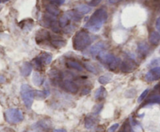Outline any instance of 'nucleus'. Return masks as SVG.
Listing matches in <instances>:
<instances>
[{
	"mask_svg": "<svg viewBox=\"0 0 160 132\" xmlns=\"http://www.w3.org/2000/svg\"><path fill=\"white\" fill-rule=\"evenodd\" d=\"M108 19V12L104 8H100L96 9L92 13L89 20L84 25V27L87 28L91 32L96 33L100 30Z\"/></svg>",
	"mask_w": 160,
	"mask_h": 132,
	"instance_id": "nucleus-1",
	"label": "nucleus"
},
{
	"mask_svg": "<svg viewBox=\"0 0 160 132\" xmlns=\"http://www.w3.org/2000/svg\"><path fill=\"white\" fill-rule=\"evenodd\" d=\"M92 37L90 34L84 30L78 31L73 38V49L76 51H84L92 43Z\"/></svg>",
	"mask_w": 160,
	"mask_h": 132,
	"instance_id": "nucleus-2",
	"label": "nucleus"
},
{
	"mask_svg": "<svg viewBox=\"0 0 160 132\" xmlns=\"http://www.w3.org/2000/svg\"><path fill=\"white\" fill-rule=\"evenodd\" d=\"M20 96L25 107L28 109L31 108L35 97V90L33 89L28 84H23L20 88Z\"/></svg>",
	"mask_w": 160,
	"mask_h": 132,
	"instance_id": "nucleus-3",
	"label": "nucleus"
},
{
	"mask_svg": "<svg viewBox=\"0 0 160 132\" xmlns=\"http://www.w3.org/2000/svg\"><path fill=\"white\" fill-rule=\"evenodd\" d=\"M5 119L9 124H18L23 120V112L20 109L9 108L5 112Z\"/></svg>",
	"mask_w": 160,
	"mask_h": 132,
	"instance_id": "nucleus-4",
	"label": "nucleus"
},
{
	"mask_svg": "<svg viewBox=\"0 0 160 132\" xmlns=\"http://www.w3.org/2000/svg\"><path fill=\"white\" fill-rule=\"evenodd\" d=\"M51 127V121L48 119L41 120L32 125V128L37 132H48Z\"/></svg>",
	"mask_w": 160,
	"mask_h": 132,
	"instance_id": "nucleus-5",
	"label": "nucleus"
},
{
	"mask_svg": "<svg viewBox=\"0 0 160 132\" xmlns=\"http://www.w3.org/2000/svg\"><path fill=\"white\" fill-rule=\"evenodd\" d=\"M138 65L133 59L128 58L120 64V70L123 72L130 73L137 68Z\"/></svg>",
	"mask_w": 160,
	"mask_h": 132,
	"instance_id": "nucleus-6",
	"label": "nucleus"
},
{
	"mask_svg": "<svg viewBox=\"0 0 160 132\" xmlns=\"http://www.w3.org/2000/svg\"><path fill=\"white\" fill-rule=\"evenodd\" d=\"M35 40L36 43H38V44L46 41L51 42V34H50V33L47 30L41 29L36 33Z\"/></svg>",
	"mask_w": 160,
	"mask_h": 132,
	"instance_id": "nucleus-7",
	"label": "nucleus"
},
{
	"mask_svg": "<svg viewBox=\"0 0 160 132\" xmlns=\"http://www.w3.org/2000/svg\"><path fill=\"white\" fill-rule=\"evenodd\" d=\"M145 79L146 82H152L160 79V67H155L145 75Z\"/></svg>",
	"mask_w": 160,
	"mask_h": 132,
	"instance_id": "nucleus-8",
	"label": "nucleus"
},
{
	"mask_svg": "<svg viewBox=\"0 0 160 132\" xmlns=\"http://www.w3.org/2000/svg\"><path fill=\"white\" fill-rule=\"evenodd\" d=\"M62 85H63L64 89L67 90V92L70 93H77L79 90V86L78 84L75 83L72 79H65L62 82Z\"/></svg>",
	"mask_w": 160,
	"mask_h": 132,
	"instance_id": "nucleus-9",
	"label": "nucleus"
},
{
	"mask_svg": "<svg viewBox=\"0 0 160 132\" xmlns=\"http://www.w3.org/2000/svg\"><path fill=\"white\" fill-rule=\"evenodd\" d=\"M106 48V44H105L104 42L99 41L98 43H96L95 44H94L92 48H90V54H92V57H96L101 54L102 52H103Z\"/></svg>",
	"mask_w": 160,
	"mask_h": 132,
	"instance_id": "nucleus-10",
	"label": "nucleus"
},
{
	"mask_svg": "<svg viewBox=\"0 0 160 132\" xmlns=\"http://www.w3.org/2000/svg\"><path fill=\"white\" fill-rule=\"evenodd\" d=\"M73 11L70 10L62 14L59 20V25L61 28H64L68 25L69 21L73 19Z\"/></svg>",
	"mask_w": 160,
	"mask_h": 132,
	"instance_id": "nucleus-11",
	"label": "nucleus"
},
{
	"mask_svg": "<svg viewBox=\"0 0 160 132\" xmlns=\"http://www.w3.org/2000/svg\"><path fill=\"white\" fill-rule=\"evenodd\" d=\"M32 63H30L28 61L23 62V65L20 67V74L23 77H28L31 74L33 68Z\"/></svg>",
	"mask_w": 160,
	"mask_h": 132,
	"instance_id": "nucleus-12",
	"label": "nucleus"
},
{
	"mask_svg": "<svg viewBox=\"0 0 160 132\" xmlns=\"http://www.w3.org/2000/svg\"><path fill=\"white\" fill-rule=\"evenodd\" d=\"M37 57L39 59V61L42 62V64L44 66H45V65H50L52 61V55L51 53L48 52L41 53V54H39Z\"/></svg>",
	"mask_w": 160,
	"mask_h": 132,
	"instance_id": "nucleus-13",
	"label": "nucleus"
},
{
	"mask_svg": "<svg viewBox=\"0 0 160 132\" xmlns=\"http://www.w3.org/2000/svg\"><path fill=\"white\" fill-rule=\"evenodd\" d=\"M138 52L142 57H145L149 51V46L147 43L144 41H141L138 43Z\"/></svg>",
	"mask_w": 160,
	"mask_h": 132,
	"instance_id": "nucleus-14",
	"label": "nucleus"
},
{
	"mask_svg": "<svg viewBox=\"0 0 160 132\" xmlns=\"http://www.w3.org/2000/svg\"><path fill=\"white\" fill-rule=\"evenodd\" d=\"M48 75H49L52 82L55 84H57L58 82L62 79V73L56 69H52L51 71H49V72H48Z\"/></svg>",
	"mask_w": 160,
	"mask_h": 132,
	"instance_id": "nucleus-15",
	"label": "nucleus"
},
{
	"mask_svg": "<svg viewBox=\"0 0 160 132\" xmlns=\"http://www.w3.org/2000/svg\"><path fill=\"white\" fill-rule=\"evenodd\" d=\"M150 43L154 46H157L160 43V34L157 31H152L151 32L149 35V38H148Z\"/></svg>",
	"mask_w": 160,
	"mask_h": 132,
	"instance_id": "nucleus-16",
	"label": "nucleus"
},
{
	"mask_svg": "<svg viewBox=\"0 0 160 132\" xmlns=\"http://www.w3.org/2000/svg\"><path fill=\"white\" fill-rule=\"evenodd\" d=\"M66 65L68 68H73V69L77 70V71H82L84 70L82 65L79 63V62L76 61H72V60H67L66 62Z\"/></svg>",
	"mask_w": 160,
	"mask_h": 132,
	"instance_id": "nucleus-17",
	"label": "nucleus"
},
{
	"mask_svg": "<svg viewBox=\"0 0 160 132\" xmlns=\"http://www.w3.org/2000/svg\"><path fill=\"white\" fill-rule=\"evenodd\" d=\"M44 77L42 76V75H41L40 73L36 71L34 72V74L32 75V82L37 86H40L42 85V83L44 82Z\"/></svg>",
	"mask_w": 160,
	"mask_h": 132,
	"instance_id": "nucleus-18",
	"label": "nucleus"
},
{
	"mask_svg": "<svg viewBox=\"0 0 160 132\" xmlns=\"http://www.w3.org/2000/svg\"><path fill=\"white\" fill-rule=\"evenodd\" d=\"M74 10L76 11L77 12H78L79 14H81V15H84V14L88 13V12L92 10V8L89 7L88 5L81 4L79 5V6H76Z\"/></svg>",
	"mask_w": 160,
	"mask_h": 132,
	"instance_id": "nucleus-19",
	"label": "nucleus"
},
{
	"mask_svg": "<svg viewBox=\"0 0 160 132\" xmlns=\"http://www.w3.org/2000/svg\"><path fill=\"white\" fill-rule=\"evenodd\" d=\"M45 9H46L47 12L49 14H51V15L54 16H57L59 15V13H60V10H59V9L57 8V6H53V5L52 4H48L46 5V6H45Z\"/></svg>",
	"mask_w": 160,
	"mask_h": 132,
	"instance_id": "nucleus-20",
	"label": "nucleus"
},
{
	"mask_svg": "<svg viewBox=\"0 0 160 132\" xmlns=\"http://www.w3.org/2000/svg\"><path fill=\"white\" fill-rule=\"evenodd\" d=\"M106 95H107L106 89L103 86H101L100 88H98V89L96 90V92H95V98L97 100H101V99L106 97Z\"/></svg>",
	"mask_w": 160,
	"mask_h": 132,
	"instance_id": "nucleus-21",
	"label": "nucleus"
},
{
	"mask_svg": "<svg viewBox=\"0 0 160 132\" xmlns=\"http://www.w3.org/2000/svg\"><path fill=\"white\" fill-rule=\"evenodd\" d=\"M51 44L55 48H63L67 44V41L62 38L52 39L51 40Z\"/></svg>",
	"mask_w": 160,
	"mask_h": 132,
	"instance_id": "nucleus-22",
	"label": "nucleus"
},
{
	"mask_svg": "<svg viewBox=\"0 0 160 132\" xmlns=\"http://www.w3.org/2000/svg\"><path fill=\"white\" fill-rule=\"evenodd\" d=\"M33 24H34V21H33V20H31V19L23 20V21L20 22V23H19L20 26L23 30H31L32 28Z\"/></svg>",
	"mask_w": 160,
	"mask_h": 132,
	"instance_id": "nucleus-23",
	"label": "nucleus"
},
{
	"mask_svg": "<svg viewBox=\"0 0 160 132\" xmlns=\"http://www.w3.org/2000/svg\"><path fill=\"white\" fill-rule=\"evenodd\" d=\"M112 75L109 73L106 75H101L99 78H98V82L102 85H106V84L109 83V82L112 81Z\"/></svg>",
	"mask_w": 160,
	"mask_h": 132,
	"instance_id": "nucleus-24",
	"label": "nucleus"
},
{
	"mask_svg": "<svg viewBox=\"0 0 160 132\" xmlns=\"http://www.w3.org/2000/svg\"><path fill=\"white\" fill-rule=\"evenodd\" d=\"M156 103H160V95H156V96H150L144 105H148V104H156Z\"/></svg>",
	"mask_w": 160,
	"mask_h": 132,
	"instance_id": "nucleus-25",
	"label": "nucleus"
},
{
	"mask_svg": "<svg viewBox=\"0 0 160 132\" xmlns=\"http://www.w3.org/2000/svg\"><path fill=\"white\" fill-rule=\"evenodd\" d=\"M84 66L85 67L86 69H87L88 71H90V72L94 73V74L95 75L98 74V69H97L96 66H95V65H94L92 63H91V62H84Z\"/></svg>",
	"mask_w": 160,
	"mask_h": 132,
	"instance_id": "nucleus-26",
	"label": "nucleus"
},
{
	"mask_svg": "<svg viewBox=\"0 0 160 132\" xmlns=\"http://www.w3.org/2000/svg\"><path fill=\"white\" fill-rule=\"evenodd\" d=\"M95 121L94 118L91 117V116H86L85 120H84V126L87 129H91L95 126Z\"/></svg>",
	"mask_w": 160,
	"mask_h": 132,
	"instance_id": "nucleus-27",
	"label": "nucleus"
},
{
	"mask_svg": "<svg viewBox=\"0 0 160 132\" xmlns=\"http://www.w3.org/2000/svg\"><path fill=\"white\" fill-rule=\"evenodd\" d=\"M49 95V92L47 90H35V97L39 99H45Z\"/></svg>",
	"mask_w": 160,
	"mask_h": 132,
	"instance_id": "nucleus-28",
	"label": "nucleus"
},
{
	"mask_svg": "<svg viewBox=\"0 0 160 132\" xmlns=\"http://www.w3.org/2000/svg\"><path fill=\"white\" fill-rule=\"evenodd\" d=\"M120 132H134L132 127H131V124H130L129 121H126L123 123V125L122 127Z\"/></svg>",
	"mask_w": 160,
	"mask_h": 132,
	"instance_id": "nucleus-29",
	"label": "nucleus"
},
{
	"mask_svg": "<svg viewBox=\"0 0 160 132\" xmlns=\"http://www.w3.org/2000/svg\"><path fill=\"white\" fill-rule=\"evenodd\" d=\"M32 65H34V66L35 67V68L38 71H42V70H43L44 65H42V62L39 61V59L38 58V57H36V58H34V60H33Z\"/></svg>",
	"mask_w": 160,
	"mask_h": 132,
	"instance_id": "nucleus-30",
	"label": "nucleus"
},
{
	"mask_svg": "<svg viewBox=\"0 0 160 132\" xmlns=\"http://www.w3.org/2000/svg\"><path fill=\"white\" fill-rule=\"evenodd\" d=\"M103 108V104L102 103H98L96 104V105L95 106V107H93V110H92V113H94V114L97 115L98 114V113L101 112L102 109Z\"/></svg>",
	"mask_w": 160,
	"mask_h": 132,
	"instance_id": "nucleus-31",
	"label": "nucleus"
},
{
	"mask_svg": "<svg viewBox=\"0 0 160 132\" xmlns=\"http://www.w3.org/2000/svg\"><path fill=\"white\" fill-rule=\"evenodd\" d=\"M148 91H149V89H145V91H144L143 93L140 95V96H139L138 99V102H142V101L145 99V97H146L147 95H148Z\"/></svg>",
	"mask_w": 160,
	"mask_h": 132,
	"instance_id": "nucleus-32",
	"label": "nucleus"
},
{
	"mask_svg": "<svg viewBox=\"0 0 160 132\" xmlns=\"http://www.w3.org/2000/svg\"><path fill=\"white\" fill-rule=\"evenodd\" d=\"M65 2L64 0H57V1H50V4L53 5V6H60L62 5H63V3Z\"/></svg>",
	"mask_w": 160,
	"mask_h": 132,
	"instance_id": "nucleus-33",
	"label": "nucleus"
},
{
	"mask_svg": "<svg viewBox=\"0 0 160 132\" xmlns=\"http://www.w3.org/2000/svg\"><path fill=\"white\" fill-rule=\"evenodd\" d=\"M101 3V0H95V1H88V6H97L98 4Z\"/></svg>",
	"mask_w": 160,
	"mask_h": 132,
	"instance_id": "nucleus-34",
	"label": "nucleus"
},
{
	"mask_svg": "<svg viewBox=\"0 0 160 132\" xmlns=\"http://www.w3.org/2000/svg\"><path fill=\"white\" fill-rule=\"evenodd\" d=\"M119 124H114L108 129V132H115L117 130V128L119 127Z\"/></svg>",
	"mask_w": 160,
	"mask_h": 132,
	"instance_id": "nucleus-35",
	"label": "nucleus"
},
{
	"mask_svg": "<svg viewBox=\"0 0 160 132\" xmlns=\"http://www.w3.org/2000/svg\"><path fill=\"white\" fill-rule=\"evenodd\" d=\"M150 65H154V66H159V65H160V58L154 59V60L151 62V64H150Z\"/></svg>",
	"mask_w": 160,
	"mask_h": 132,
	"instance_id": "nucleus-36",
	"label": "nucleus"
},
{
	"mask_svg": "<svg viewBox=\"0 0 160 132\" xmlns=\"http://www.w3.org/2000/svg\"><path fill=\"white\" fill-rule=\"evenodd\" d=\"M91 93V89L88 88H84L83 89L82 91H81V95H87L88 93Z\"/></svg>",
	"mask_w": 160,
	"mask_h": 132,
	"instance_id": "nucleus-37",
	"label": "nucleus"
},
{
	"mask_svg": "<svg viewBox=\"0 0 160 132\" xmlns=\"http://www.w3.org/2000/svg\"><path fill=\"white\" fill-rule=\"evenodd\" d=\"M156 27L158 30L160 31V16L158 17L156 22Z\"/></svg>",
	"mask_w": 160,
	"mask_h": 132,
	"instance_id": "nucleus-38",
	"label": "nucleus"
},
{
	"mask_svg": "<svg viewBox=\"0 0 160 132\" xmlns=\"http://www.w3.org/2000/svg\"><path fill=\"white\" fill-rule=\"evenodd\" d=\"M52 132H67V130H65V129H55V130H52Z\"/></svg>",
	"mask_w": 160,
	"mask_h": 132,
	"instance_id": "nucleus-39",
	"label": "nucleus"
},
{
	"mask_svg": "<svg viewBox=\"0 0 160 132\" xmlns=\"http://www.w3.org/2000/svg\"><path fill=\"white\" fill-rule=\"evenodd\" d=\"M154 89L155 90H157V91L160 92V82H159V83H158L157 85H156V86L154 87Z\"/></svg>",
	"mask_w": 160,
	"mask_h": 132,
	"instance_id": "nucleus-40",
	"label": "nucleus"
},
{
	"mask_svg": "<svg viewBox=\"0 0 160 132\" xmlns=\"http://www.w3.org/2000/svg\"><path fill=\"white\" fill-rule=\"evenodd\" d=\"M108 2H109V3H116V2H117V1H110V0H109V1H108Z\"/></svg>",
	"mask_w": 160,
	"mask_h": 132,
	"instance_id": "nucleus-41",
	"label": "nucleus"
},
{
	"mask_svg": "<svg viewBox=\"0 0 160 132\" xmlns=\"http://www.w3.org/2000/svg\"><path fill=\"white\" fill-rule=\"evenodd\" d=\"M3 82V76L1 75V83H2Z\"/></svg>",
	"mask_w": 160,
	"mask_h": 132,
	"instance_id": "nucleus-42",
	"label": "nucleus"
}]
</instances>
